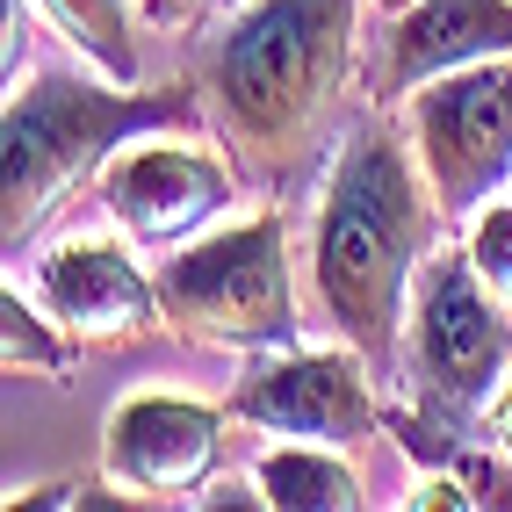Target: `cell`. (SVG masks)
<instances>
[{
	"mask_svg": "<svg viewBox=\"0 0 512 512\" xmlns=\"http://www.w3.org/2000/svg\"><path fill=\"white\" fill-rule=\"evenodd\" d=\"M433 195H419L412 152L390 123H354L332 152V174L318 195L311 231V275L318 303L339 339L375 368V383L397 375V332L412 318V282L433 253Z\"/></svg>",
	"mask_w": 512,
	"mask_h": 512,
	"instance_id": "6da1fadb",
	"label": "cell"
},
{
	"mask_svg": "<svg viewBox=\"0 0 512 512\" xmlns=\"http://www.w3.org/2000/svg\"><path fill=\"white\" fill-rule=\"evenodd\" d=\"M354 22L361 0H253L217 37L202 94L217 109V130L253 166L282 174L311 145L354 73Z\"/></svg>",
	"mask_w": 512,
	"mask_h": 512,
	"instance_id": "7a4b0ae2",
	"label": "cell"
},
{
	"mask_svg": "<svg viewBox=\"0 0 512 512\" xmlns=\"http://www.w3.org/2000/svg\"><path fill=\"white\" fill-rule=\"evenodd\" d=\"M202 101L188 80L152 87V94H109L73 73H37L22 94H8V123H0V246L29 253V238L51 224V210L73 188L101 174V159L152 130H195Z\"/></svg>",
	"mask_w": 512,
	"mask_h": 512,
	"instance_id": "3957f363",
	"label": "cell"
},
{
	"mask_svg": "<svg viewBox=\"0 0 512 512\" xmlns=\"http://www.w3.org/2000/svg\"><path fill=\"white\" fill-rule=\"evenodd\" d=\"M512 375V325L498 296L469 267V253H448L419 275V311H412V397L383 412L397 448L419 469H433L448 448L476 440L491 390Z\"/></svg>",
	"mask_w": 512,
	"mask_h": 512,
	"instance_id": "277c9868",
	"label": "cell"
},
{
	"mask_svg": "<svg viewBox=\"0 0 512 512\" xmlns=\"http://www.w3.org/2000/svg\"><path fill=\"white\" fill-rule=\"evenodd\" d=\"M159 311L174 332L231 354H282L296 347V289L282 253V217L260 210L253 224L210 231L159 267Z\"/></svg>",
	"mask_w": 512,
	"mask_h": 512,
	"instance_id": "5b68a950",
	"label": "cell"
},
{
	"mask_svg": "<svg viewBox=\"0 0 512 512\" xmlns=\"http://www.w3.org/2000/svg\"><path fill=\"white\" fill-rule=\"evenodd\" d=\"M412 138L433 210L462 224L512 181V58L440 73L412 94Z\"/></svg>",
	"mask_w": 512,
	"mask_h": 512,
	"instance_id": "8992f818",
	"label": "cell"
},
{
	"mask_svg": "<svg viewBox=\"0 0 512 512\" xmlns=\"http://www.w3.org/2000/svg\"><path fill=\"white\" fill-rule=\"evenodd\" d=\"M375 368L339 347V354H311V347H282L275 361H260L246 383L224 397L231 419L289 433V440H325V448H354L375 433Z\"/></svg>",
	"mask_w": 512,
	"mask_h": 512,
	"instance_id": "52a82bcc",
	"label": "cell"
},
{
	"mask_svg": "<svg viewBox=\"0 0 512 512\" xmlns=\"http://www.w3.org/2000/svg\"><path fill=\"white\" fill-rule=\"evenodd\" d=\"M224 419L231 412H217V404L166 397V390L123 397L109 412V433H101V469L130 498H195L217 476Z\"/></svg>",
	"mask_w": 512,
	"mask_h": 512,
	"instance_id": "ba28073f",
	"label": "cell"
},
{
	"mask_svg": "<svg viewBox=\"0 0 512 512\" xmlns=\"http://www.w3.org/2000/svg\"><path fill=\"white\" fill-rule=\"evenodd\" d=\"M231 166L217 152H188V145H138L101 166V210H109L130 246H181L210 224L217 210H231Z\"/></svg>",
	"mask_w": 512,
	"mask_h": 512,
	"instance_id": "9c48e42d",
	"label": "cell"
},
{
	"mask_svg": "<svg viewBox=\"0 0 512 512\" xmlns=\"http://www.w3.org/2000/svg\"><path fill=\"white\" fill-rule=\"evenodd\" d=\"M484 58H512V0H412L397 8L390 37H383V65H375V101H404L440 73Z\"/></svg>",
	"mask_w": 512,
	"mask_h": 512,
	"instance_id": "30bf717a",
	"label": "cell"
},
{
	"mask_svg": "<svg viewBox=\"0 0 512 512\" xmlns=\"http://www.w3.org/2000/svg\"><path fill=\"white\" fill-rule=\"evenodd\" d=\"M37 303L73 339H130L159 311V282L109 238H73L37 267Z\"/></svg>",
	"mask_w": 512,
	"mask_h": 512,
	"instance_id": "8fae6325",
	"label": "cell"
},
{
	"mask_svg": "<svg viewBox=\"0 0 512 512\" xmlns=\"http://www.w3.org/2000/svg\"><path fill=\"white\" fill-rule=\"evenodd\" d=\"M253 491L275 512H354L361 505V476H354V462H339L318 440V448H275V455H260Z\"/></svg>",
	"mask_w": 512,
	"mask_h": 512,
	"instance_id": "7c38bea8",
	"label": "cell"
},
{
	"mask_svg": "<svg viewBox=\"0 0 512 512\" xmlns=\"http://www.w3.org/2000/svg\"><path fill=\"white\" fill-rule=\"evenodd\" d=\"M44 22L73 51H87L116 87L138 80V37H130V0H37Z\"/></svg>",
	"mask_w": 512,
	"mask_h": 512,
	"instance_id": "4fadbf2b",
	"label": "cell"
},
{
	"mask_svg": "<svg viewBox=\"0 0 512 512\" xmlns=\"http://www.w3.org/2000/svg\"><path fill=\"white\" fill-rule=\"evenodd\" d=\"M0 347H8V375H15V368H22V375H65V368L80 361V339L65 332L51 311L37 318L15 289L0 296Z\"/></svg>",
	"mask_w": 512,
	"mask_h": 512,
	"instance_id": "5bb4252c",
	"label": "cell"
},
{
	"mask_svg": "<svg viewBox=\"0 0 512 512\" xmlns=\"http://www.w3.org/2000/svg\"><path fill=\"white\" fill-rule=\"evenodd\" d=\"M469 267L484 275L491 296H512V202H484V217L469 231Z\"/></svg>",
	"mask_w": 512,
	"mask_h": 512,
	"instance_id": "9a60e30c",
	"label": "cell"
},
{
	"mask_svg": "<svg viewBox=\"0 0 512 512\" xmlns=\"http://www.w3.org/2000/svg\"><path fill=\"white\" fill-rule=\"evenodd\" d=\"M123 484L109 476V484H87V476H73V484H44V491H22V498H8V512H58V505H73V512H116V505H130V498H116Z\"/></svg>",
	"mask_w": 512,
	"mask_h": 512,
	"instance_id": "2e32d148",
	"label": "cell"
},
{
	"mask_svg": "<svg viewBox=\"0 0 512 512\" xmlns=\"http://www.w3.org/2000/svg\"><path fill=\"white\" fill-rule=\"evenodd\" d=\"M217 8H231V0H145V22L152 29H195V22H210Z\"/></svg>",
	"mask_w": 512,
	"mask_h": 512,
	"instance_id": "e0dca14e",
	"label": "cell"
},
{
	"mask_svg": "<svg viewBox=\"0 0 512 512\" xmlns=\"http://www.w3.org/2000/svg\"><path fill=\"white\" fill-rule=\"evenodd\" d=\"M484 433H491V448H505L512 455V375L491 390V404H484Z\"/></svg>",
	"mask_w": 512,
	"mask_h": 512,
	"instance_id": "ac0fdd59",
	"label": "cell"
},
{
	"mask_svg": "<svg viewBox=\"0 0 512 512\" xmlns=\"http://www.w3.org/2000/svg\"><path fill=\"white\" fill-rule=\"evenodd\" d=\"M383 8H412V0H383Z\"/></svg>",
	"mask_w": 512,
	"mask_h": 512,
	"instance_id": "d6986e66",
	"label": "cell"
}]
</instances>
